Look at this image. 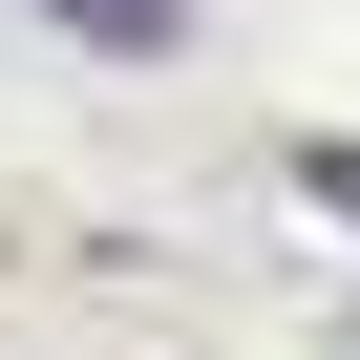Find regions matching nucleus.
Here are the masks:
<instances>
[{
    "instance_id": "nucleus-1",
    "label": "nucleus",
    "mask_w": 360,
    "mask_h": 360,
    "mask_svg": "<svg viewBox=\"0 0 360 360\" xmlns=\"http://www.w3.org/2000/svg\"><path fill=\"white\" fill-rule=\"evenodd\" d=\"M43 22H85L106 64H169V43H191V0H43Z\"/></svg>"
},
{
    "instance_id": "nucleus-2",
    "label": "nucleus",
    "mask_w": 360,
    "mask_h": 360,
    "mask_svg": "<svg viewBox=\"0 0 360 360\" xmlns=\"http://www.w3.org/2000/svg\"><path fill=\"white\" fill-rule=\"evenodd\" d=\"M318 212H360V148H318Z\"/></svg>"
}]
</instances>
